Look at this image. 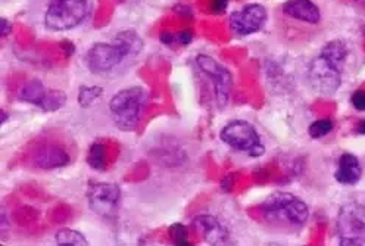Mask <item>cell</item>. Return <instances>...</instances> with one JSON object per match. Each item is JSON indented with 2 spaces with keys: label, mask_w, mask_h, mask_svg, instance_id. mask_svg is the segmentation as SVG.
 Segmentation results:
<instances>
[{
  "label": "cell",
  "mask_w": 365,
  "mask_h": 246,
  "mask_svg": "<svg viewBox=\"0 0 365 246\" xmlns=\"http://www.w3.org/2000/svg\"><path fill=\"white\" fill-rule=\"evenodd\" d=\"M336 236L344 246L365 245V204L348 203L339 210Z\"/></svg>",
  "instance_id": "52a82bcc"
},
{
  "label": "cell",
  "mask_w": 365,
  "mask_h": 246,
  "mask_svg": "<svg viewBox=\"0 0 365 246\" xmlns=\"http://www.w3.org/2000/svg\"><path fill=\"white\" fill-rule=\"evenodd\" d=\"M55 239H56V243L61 246H87L88 245V240L86 239V236L73 229L58 230Z\"/></svg>",
  "instance_id": "ac0fdd59"
},
{
  "label": "cell",
  "mask_w": 365,
  "mask_h": 246,
  "mask_svg": "<svg viewBox=\"0 0 365 246\" xmlns=\"http://www.w3.org/2000/svg\"><path fill=\"white\" fill-rule=\"evenodd\" d=\"M87 203L95 214L115 217L121 203V189L113 183H91L87 189Z\"/></svg>",
  "instance_id": "9c48e42d"
},
{
  "label": "cell",
  "mask_w": 365,
  "mask_h": 246,
  "mask_svg": "<svg viewBox=\"0 0 365 246\" xmlns=\"http://www.w3.org/2000/svg\"><path fill=\"white\" fill-rule=\"evenodd\" d=\"M170 236L173 243L177 246H187L190 243L187 239V229L182 225H173L170 227Z\"/></svg>",
  "instance_id": "44dd1931"
},
{
  "label": "cell",
  "mask_w": 365,
  "mask_h": 246,
  "mask_svg": "<svg viewBox=\"0 0 365 246\" xmlns=\"http://www.w3.org/2000/svg\"><path fill=\"white\" fill-rule=\"evenodd\" d=\"M211 8L212 11L217 14V15H221L227 11L228 8V0H212L211 4Z\"/></svg>",
  "instance_id": "cb8c5ba5"
},
{
  "label": "cell",
  "mask_w": 365,
  "mask_h": 246,
  "mask_svg": "<svg viewBox=\"0 0 365 246\" xmlns=\"http://www.w3.org/2000/svg\"><path fill=\"white\" fill-rule=\"evenodd\" d=\"M351 105L359 111V113H364L365 111V91H355L351 95Z\"/></svg>",
  "instance_id": "7402d4cb"
},
{
  "label": "cell",
  "mask_w": 365,
  "mask_h": 246,
  "mask_svg": "<svg viewBox=\"0 0 365 246\" xmlns=\"http://www.w3.org/2000/svg\"><path fill=\"white\" fill-rule=\"evenodd\" d=\"M356 130H358V133H359V134H365V118H364V120H361V123L358 124Z\"/></svg>",
  "instance_id": "484cf974"
},
{
  "label": "cell",
  "mask_w": 365,
  "mask_h": 246,
  "mask_svg": "<svg viewBox=\"0 0 365 246\" xmlns=\"http://www.w3.org/2000/svg\"><path fill=\"white\" fill-rule=\"evenodd\" d=\"M220 139L232 149L243 152L252 158H259L265 153V146L261 140L259 133L245 120H235L225 124L220 133Z\"/></svg>",
  "instance_id": "8992f818"
},
{
  "label": "cell",
  "mask_w": 365,
  "mask_h": 246,
  "mask_svg": "<svg viewBox=\"0 0 365 246\" xmlns=\"http://www.w3.org/2000/svg\"><path fill=\"white\" fill-rule=\"evenodd\" d=\"M196 65L202 74L212 83L217 106L224 109L230 102L233 88V76L230 70L225 68L222 63L210 55H197Z\"/></svg>",
  "instance_id": "ba28073f"
},
{
  "label": "cell",
  "mask_w": 365,
  "mask_h": 246,
  "mask_svg": "<svg viewBox=\"0 0 365 246\" xmlns=\"http://www.w3.org/2000/svg\"><path fill=\"white\" fill-rule=\"evenodd\" d=\"M145 49V41L134 30H124L110 41H99L84 55L86 68L95 76L109 77L124 71Z\"/></svg>",
  "instance_id": "6da1fadb"
},
{
  "label": "cell",
  "mask_w": 365,
  "mask_h": 246,
  "mask_svg": "<svg viewBox=\"0 0 365 246\" xmlns=\"http://www.w3.org/2000/svg\"><path fill=\"white\" fill-rule=\"evenodd\" d=\"M193 40V34L190 31H180L175 34V43L181 44V46H187V44Z\"/></svg>",
  "instance_id": "603a6c76"
},
{
  "label": "cell",
  "mask_w": 365,
  "mask_h": 246,
  "mask_svg": "<svg viewBox=\"0 0 365 246\" xmlns=\"http://www.w3.org/2000/svg\"><path fill=\"white\" fill-rule=\"evenodd\" d=\"M268 21V12L264 5L249 4L242 9L233 12L228 19V24L235 36L246 37L261 31Z\"/></svg>",
  "instance_id": "30bf717a"
},
{
  "label": "cell",
  "mask_w": 365,
  "mask_h": 246,
  "mask_svg": "<svg viewBox=\"0 0 365 246\" xmlns=\"http://www.w3.org/2000/svg\"><path fill=\"white\" fill-rule=\"evenodd\" d=\"M361 31H362V34H364V37H365V24L362 26V29H361Z\"/></svg>",
  "instance_id": "83f0119b"
},
{
  "label": "cell",
  "mask_w": 365,
  "mask_h": 246,
  "mask_svg": "<svg viewBox=\"0 0 365 246\" xmlns=\"http://www.w3.org/2000/svg\"><path fill=\"white\" fill-rule=\"evenodd\" d=\"M267 225L274 229L294 232L302 229L309 220V207L304 199L289 192H274L261 205Z\"/></svg>",
  "instance_id": "3957f363"
},
{
  "label": "cell",
  "mask_w": 365,
  "mask_h": 246,
  "mask_svg": "<svg viewBox=\"0 0 365 246\" xmlns=\"http://www.w3.org/2000/svg\"><path fill=\"white\" fill-rule=\"evenodd\" d=\"M148 99V91L140 86L123 88L113 95L109 101V113L115 127L124 133L134 131L142 120Z\"/></svg>",
  "instance_id": "277c9868"
},
{
  "label": "cell",
  "mask_w": 365,
  "mask_h": 246,
  "mask_svg": "<svg viewBox=\"0 0 365 246\" xmlns=\"http://www.w3.org/2000/svg\"><path fill=\"white\" fill-rule=\"evenodd\" d=\"M46 92H48V88L44 87V84L40 80L34 78V80H30L29 83H26L24 86L21 87L19 99L22 102L34 105V106L38 108L44 95H46Z\"/></svg>",
  "instance_id": "9a60e30c"
},
{
  "label": "cell",
  "mask_w": 365,
  "mask_h": 246,
  "mask_svg": "<svg viewBox=\"0 0 365 246\" xmlns=\"http://www.w3.org/2000/svg\"><path fill=\"white\" fill-rule=\"evenodd\" d=\"M283 14L292 19L317 26L322 22V9L312 0H287L282 8Z\"/></svg>",
  "instance_id": "7c38bea8"
},
{
  "label": "cell",
  "mask_w": 365,
  "mask_h": 246,
  "mask_svg": "<svg viewBox=\"0 0 365 246\" xmlns=\"http://www.w3.org/2000/svg\"><path fill=\"white\" fill-rule=\"evenodd\" d=\"M11 31H12V24L6 18H4L0 21V33H2V37H8Z\"/></svg>",
  "instance_id": "d4e9b609"
},
{
  "label": "cell",
  "mask_w": 365,
  "mask_h": 246,
  "mask_svg": "<svg viewBox=\"0 0 365 246\" xmlns=\"http://www.w3.org/2000/svg\"><path fill=\"white\" fill-rule=\"evenodd\" d=\"M333 128H334L333 121L329 120V118H323V120L314 121V123L309 125L308 133H309V136H311L312 139H322V138L327 136L329 133H331Z\"/></svg>",
  "instance_id": "ffe728a7"
},
{
  "label": "cell",
  "mask_w": 365,
  "mask_h": 246,
  "mask_svg": "<svg viewBox=\"0 0 365 246\" xmlns=\"http://www.w3.org/2000/svg\"><path fill=\"white\" fill-rule=\"evenodd\" d=\"M349 49L344 40L326 43L319 53L309 62L308 81L312 91L322 96H333L344 80V66Z\"/></svg>",
  "instance_id": "7a4b0ae2"
},
{
  "label": "cell",
  "mask_w": 365,
  "mask_h": 246,
  "mask_svg": "<svg viewBox=\"0 0 365 246\" xmlns=\"http://www.w3.org/2000/svg\"><path fill=\"white\" fill-rule=\"evenodd\" d=\"M33 163L37 168L41 170H55L62 168L70 164V155L58 145H44L37 149L34 153Z\"/></svg>",
  "instance_id": "4fadbf2b"
},
{
  "label": "cell",
  "mask_w": 365,
  "mask_h": 246,
  "mask_svg": "<svg viewBox=\"0 0 365 246\" xmlns=\"http://www.w3.org/2000/svg\"><path fill=\"white\" fill-rule=\"evenodd\" d=\"M103 95V88L99 86H81L78 91V105L83 109H88L93 106Z\"/></svg>",
  "instance_id": "2e32d148"
},
{
  "label": "cell",
  "mask_w": 365,
  "mask_h": 246,
  "mask_svg": "<svg viewBox=\"0 0 365 246\" xmlns=\"http://www.w3.org/2000/svg\"><path fill=\"white\" fill-rule=\"evenodd\" d=\"M66 105V95L62 91H48L40 103V109L44 113H55Z\"/></svg>",
  "instance_id": "e0dca14e"
},
{
  "label": "cell",
  "mask_w": 365,
  "mask_h": 246,
  "mask_svg": "<svg viewBox=\"0 0 365 246\" xmlns=\"http://www.w3.org/2000/svg\"><path fill=\"white\" fill-rule=\"evenodd\" d=\"M6 120H8V114L5 113V111H2V114H0V123L5 124V123H6Z\"/></svg>",
  "instance_id": "4316f807"
},
{
  "label": "cell",
  "mask_w": 365,
  "mask_h": 246,
  "mask_svg": "<svg viewBox=\"0 0 365 246\" xmlns=\"http://www.w3.org/2000/svg\"><path fill=\"white\" fill-rule=\"evenodd\" d=\"M90 14L88 0H49L44 12V26L62 33L78 27Z\"/></svg>",
  "instance_id": "5b68a950"
},
{
  "label": "cell",
  "mask_w": 365,
  "mask_h": 246,
  "mask_svg": "<svg viewBox=\"0 0 365 246\" xmlns=\"http://www.w3.org/2000/svg\"><path fill=\"white\" fill-rule=\"evenodd\" d=\"M87 164L96 171H103L106 168V148L102 143H93L90 146Z\"/></svg>",
  "instance_id": "d6986e66"
},
{
  "label": "cell",
  "mask_w": 365,
  "mask_h": 246,
  "mask_svg": "<svg viewBox=\"0 0 365 246\" xmlns=\"http://www.w3.org/2000/svg\"><path fill=\"white\" fill-rule=\"evenodd\" d=\"M362 177V165L358 156L349 152L340 155L334 173L336 182L344 186H355Z\"/></svg>",
  "instance_id": "5bb4252c"
},
{
  "label": "cell",
  "mask_w": 365,
  "mask_h": 246,
  "mask_svg": "<svg viewBox=\"0 0 365 246\" xmlns=\"http://www.w3.org/2000/svg\"><path fill=\"white\" fill-rule=\"evenodd\" d=\"M195 229L203 236V239L211 245H225L230 239V232L222 225V222L211 215L200 214L193 220Z\"/></svg>",
  "instance_id": "8fae6325"
}]
</instances>
